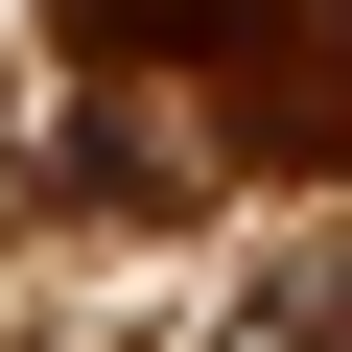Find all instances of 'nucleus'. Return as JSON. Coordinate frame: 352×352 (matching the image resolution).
<instances>
[{"instance_id":"nucleus-1","label":"nucleus","mask_w":352,"mask_h":352,"mask_svg":"<svg viewBox=\"0 0 352 352\" xmlns=\"http://www.w3.org/2000/svg\"><path fill=\"white\" fill-rule=\"evenodd\" d=\"M212 352H352V258H282V282H258Z\"/></svg>"}]
</instances>
